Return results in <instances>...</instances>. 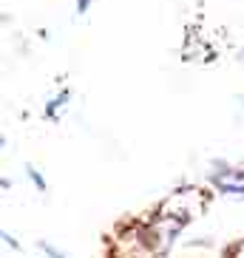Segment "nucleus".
<instances>
[{"label":"nucleus","instance_id":"nucleus-1","mask_svg":"<svg viewBox=\"0 0 244 258\" xmlns=\"http://www.w3.org/2000/svg\"><path fill=\"white\" fill-rule=\"evenodd\" d=\"M216 184L224 187L227 193H244V170H227L216 176Z\"/></svg>","mask_w":244,"mask_h":258},{"label":"nucleus","instance_id":"nucleus-2","mask_svg":"<svg viewBox=\"0 0 244 258\" xmlns=\"http://www.w3.org/2000/svg\"><path fill=\"white\" fill-rule=\"evenodd\" d=\"M29 176H31V182L37 184V190H46V182H43V179L37 176V170H31V167H29Z\"/></svg>","mask_w":244,"mask_h":258},{"label":"nucleus","instance_id":"nucleus-3","mask_svg":"<svg viewBox=\"0 0 244 258\" xmlns=\"http://www.w3.org/2000/svg\"><path fill=\"white\" fill-rule=\"evenodd\" d=\"M40 247H43V250H46L48 255H54V258H66V255H63V252H57V250H54L51 244H40Z\"/></svg>","mask_w":244,"mask_h":258},{"label":"nucleus","instance_id":"nucleus-4","mask_svg":"<svg viewBox=\"0 0 244 258\" xmlns=\"http://www.w3.org/2000/svg\"><path fill=\"white\" fill-rule=\"evenodd\" d=\"M88 6H91V0H77V12H80V15H85Z\"/></svg>","mask_w":244,"mask_h":258}]
</instances>
